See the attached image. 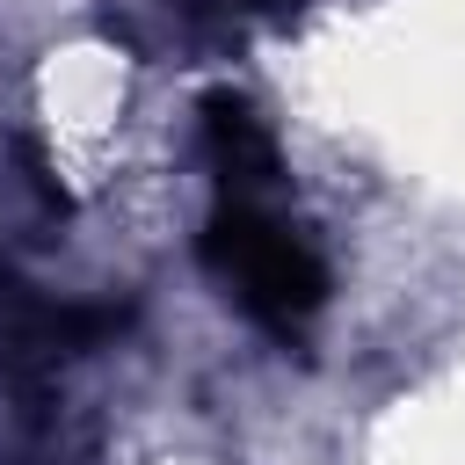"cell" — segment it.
<instances>
[{
	"mask_svg": "<svg viewBox=\"0 0 465 465\" xmlns=\"http://www.w3.org/2000/svg\"><path fill=\"white\" fill-rule=\"evenodd\" d=\"M203 254H211V269L232 283V298H240L254 320H269V327H298V320L320 312V298H327L320 254H312L291 225H276V218L262 211V196H225L218 218H211V232H203Z\"/></svg>",
	"mask_w": 465,
	"mask_h": 465,
	"instance_id": "obj_1",
	"label": "cell"
}]
</instances>
